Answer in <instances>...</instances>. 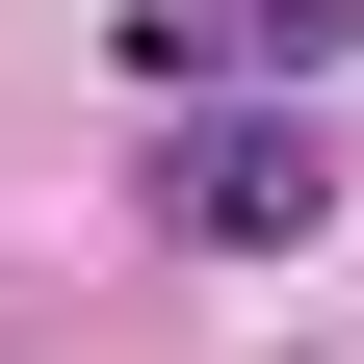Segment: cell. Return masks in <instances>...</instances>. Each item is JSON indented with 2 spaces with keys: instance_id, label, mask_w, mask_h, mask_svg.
<instances>
[{
  "instance_id": "cell-1",
  "label": "cell",
  "mask_w": 364,
  "mask_h": 364,
  "mask_svg": "<svg viewBox=\"0 0 364 364\" xmlns=\"http://www.w3.org/2000/svg\"><path fill=\"white\" fill-rule=\"evenodd\" d=\"M182 235H312V130H208L182 156Z\"/></svg>"
}]
</instances>
